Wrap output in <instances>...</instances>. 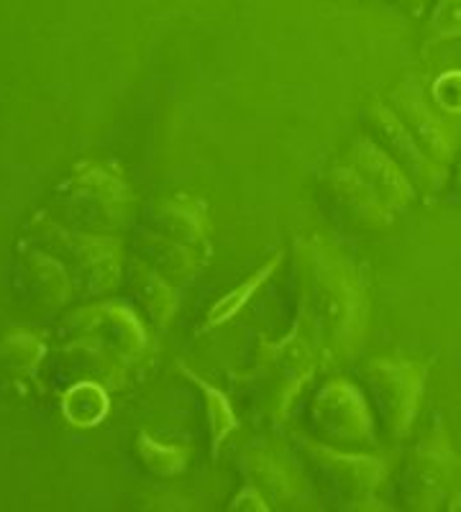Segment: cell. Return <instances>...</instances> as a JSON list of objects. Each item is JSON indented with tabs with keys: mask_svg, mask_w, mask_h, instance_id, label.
Masks as SVG:
<instances>
[{
	"mask_svg": "<svg viewBox=\"0 0 461 512\" xmlns=\"http://www.w3.org/2000/svg\"><path fill=\"white\" fill-rule=\"evenodd\" d=\"M177 369H180V372L190 379V384H195V390L200 392L205 425H208V438H211V456L213 459H218V451H221L223 441H226L236 428H239V418H236L228 397L223 395L218 387L205 382L203 377H198V374H195L193 369H187L185 364H177Z\"/></svg>",
	"mask_w": 461,
	"mask_h": 512,
	"instance_id": "cell-16",
	"label": "cell"
},
{
	"mask_svg": "<svg viewBox=\"0 0 461 512\" xmlns=\"http://www.w3.org/2000/svg\"><path fill=\"white\" fill-rule=\"evenodd\" d=\"M318 367V351L298 326H292L280 341L259 338L257 359L249 372L241 374L236 390L249 402L251 415L259 423H282L298 400L305 384Z\"/></svg>",
	"mask_w": 461,
	"mask_h": 512,
	"instance_id": "cell-2",
	"label": "cell"
},
{
	"mask_svg": "<svg viewBox=\"0 0 461 512\" xmlns=\"http://www.w3.org/2000/svg\"><path fill=\"white\" fill-rule=\"evenodd\" d=\"M295 451L303 461L313 487L339 510H380L377 489L387 469L380 459L328 446L318 438H295Z\"/></svg>",
	"mask_w": 461,
	"mask_h": 512,
	"instance_id": "cell-3",
	"label": "cell"
},
{
	"mask_svg": "<svg viewBox=\"0 0 461 512\" xmlns=\"http://www.w3.org/2000/svg\"><path fill=\"white\" fill-rule=\"evenodd\" d=\"M282 262V254H275L272 259H269L267 264H262V267L257 269V272L251 274L249 280H244L241 285H236L234 290L226 292V295L218 300L216 305H213L211 310H208V315H205L203 326H200V331H213V328L223 326V323H228V320L234 318L236 313H239L241 308H244L246 303H249L251 297H254V292L259 290V287L264 285V282L275 274V269L280 267Z\"/></svg>",
	"mask_w": 461,
	"mask_h": 512,
	"instance_id": "cell-18",
	"label": "cell"
},
{
	"mask_svg": "<svg viewBox=\"0 0 461 512\" xmlns=\"http://www.w3.org/2000/svg\"><path fill=\"white\" fill-rule=\"evenodd\" d=\"M431 39H454L461 36V0H438L428 18Z\"/></svg>",
	"mask_w": 461,
	"mask_h": 512,
	"instance_id": "cell-21",
	"label": "cell"
},
{
	"mask_svg": "<svg viewBox=\"0 0 461 512\" xmlns=\"http://www.w3.org/2000/svg\"><path fill=\"white\" fill-rule=\"evenodd\" d=\"M310 436L336 448L374 446V410L356 384L328 379L308 405Z\"/></svg>",
	"mask_w": 461,
	"mask_h": 512,
	"instance_id": "cell-6",
	"label": "cell"
},
{
	"mask_svg": "<svg viewBox=\"0 0 461 512\" xmlns=\"http://www.w3.org/2000/svg\"><path fill=\"white\" fill-rule=\"evenodd\" d=\"M321 200L346 226L362 231H380L395 221V213L374 195L372 187L344 159L323 172Z\"/></svg>",
	"mask_w": 461,
	"mask_h": 512,
	"instance_id": "cell-9",
	"label": "cell"
},
{
	"mask_svg": "<svg viewBox=\"0 0 461 512\" xmlns=\"http://www.w3.org/2000/svg\"><path fill=\"white\" fill-rule=\"evenodd\" d=\"M131 290H134L141 310H144L146 318L152 320L154 326H170L177 310V297L172 285L164 280L162 274L154 272L149 264L134 262L131 264Z\"/></svg>",
	"mask_w": 461,
	"mask_h": 512,
	"instance_id": "cell-15",
	"label": "cell"
},
{
	"mask_svg": "<svg viewBox=\"0 0 461 512\" xmlns=\"http://www.w3.org/2000/svg\"><path fill=\"white\" fill-rule=\"evenodd\" d=\"M136 249L144 256V264H149L154 272L162 274L170 285H187V282H193V277L203 269L205 262L203 254H198L190 246L167 239V236L152 231V228L141 233V239L136 241Z\"/></svg>",
	"mask_w": 461,
	"mask_h": 512,
	"instance_id": "cell-14",
	"label": "cell"
},
{
	"mask_svg": "<svg viewBox=\"0 0 461 512\" xmlns=\"http://www.w3.org/2000/svg\"><path fill=\"white\" fill-rule=\"evenodd\" d=\"M362 123L367 128L369 139L377 141L405 169V175L410 177L415 190L436 192L441 187L446 177V167L436 164L423 152L392 108H385L382 103L367 105L362 111Z\"/></svg>",
	"mask_w": 461,
	"mask_h": 512,
	"instance_id": "cell-8",
	"label": "cell"
},
{
	"mask_svg": "<svg viewBox=\"0 0 461 512\" xmlns=\"http://www.w3.org/2000/svg\"><path fill=\"white\" fill-rule=\"evenodd\" d=\"M149 228L167 239L185 244L203 254L211 256V241H208V218L200 200L190 198L187 192H175L154 205V213L149 216Z\"/></svg>",
	"mask_w": 461,
	"mask_h": 512,
	"instance_id": "cell-12",
	"label": "cell"
},
{
	"mask_svg": "<svg viewBox=\"0 0 461 512\" xmlns=\"http://www.w3.org/2000/svg\"><path fill=\"white\" fill-rule=\"evenodd\" d=\"M298 285L295 326L326 361L349 359L367 328V292L344 254L321 239H298L292 249Z\"/></svg>",
	"mask_w": 461,
	"mask_h": 512,
	"instance_id": "cell-1",
	"label": "cell"
},
{
	"mask_svg": "<svg viewBox=\"0 0 461 512\" xmlns=\"http://www.w3.org/2000/svg\"><path fill=\"white\" fill-rule=\"evenodd\" d=\"M44 356V346L29 333H13L0 344V369H6L11 377H26L36 369Z\"/></svg>",
	"mask_w": 461,
	"mask_h": 512,
	"instance_id": "cell-20",
	"label": "cell"
},
{
	"mask_svg": "<svg viewBox=\"0 0 461 512\" xmlns=\"http://www.w3.org/2000/svg\"><path fill=\"white\" fill-rule=\"evenodd\" d=\"M136 456H139L146 472H152L154 477L170 479L185 469L190 454H187V448L159 443L146 431H139V436H136Z\"/></svg>",
	"mask_w": 461,
	"mask_h": 512,
	"instance_id": "cell-19",
	"label": "cell"
},
{
	"mask_svg": "<svg viewBox=\"0 0 461 512\" xmlns=\"http://www.w3.org/2000/svg\"><path fill=\"white\" fill-rule=\"evenodd\" d=\"M21 277L29 285V292L41 305H62L70 297L72 285L65 267L47 254H29L21 264Z\"/></svg>",
	"mask_w": 461,
	"mask_h": 512,
	"instance_id": "cell-17",
	"label": "cell"
},
{
	"mask_svg": "<svg viewBox=\"0 0 461 512\" xmlns=\"http://www.w3.org/2000/svg\"><path fill=\"white\" fill-rule=\"evenodd\" d=\"M239 472L246 484L257 487L275 507H300V484L272 451L262 446L246 448L239 456ZM269 505V507H272Z\"/></svg>",
	"mask_w": 461,
	"mask_h": 512,
	"instance_id": "cell-13",
	"label": "cell"
},
{
	"mask_svg": "<svg viewBox=\"0 0 461 512\" xmlns=\"http://www.w3.org/2000/svg\"><path fill=\"white\" fill-rule=\"evenodd\" d=\"M390 108L397 113V118L405 123L413 139L418 141L423 152L441 167H449L451 154H454V141H451L446 126L431 113L426 100L421 98L418 88L413 82H403L400 88L392 93Z\"/></svg>",
	"mask_w": 461,
	"mask_h": 512,
	"instance_id": "cell-11",
	"label": "cell"
},
{
	"mask_svg": "<svg viewBox=\"0 0 461 512\" xmlns=\"http://www.w3.org/2000/svg\"><path fill=\"white\" fill-rule=\"evenodd\" d=\"M228 510H254V512H262V510H269V502L264 500V495L259 492L257 487H251V484H244L241 487L239 495L234 497V502L228 505Z\"/></svg>",
	"mask_w": 461,
	"mask_h": 512,
	"instance_id": "cell-23",
	"label": "cell"
},
{
	"mask_svg": "<svg viewBox=\"0 0 461 512\" xmlns=\"http://www.w3.org/2000/svg\"><path fill=\"white\" fill-rule=\"evenodd\" d=\"M431 95L438 111L461 113V70H449L438 75L431 85Z\"/></svg>",
	"mask_w": 461,
	"mask_h": 512,
	"instance_id": "cell-22",
	"label": "cell"
},
{
	"mask_svg": "<svg viewBox=\"0 0 461 512\" xmlns=\"http://www.w3.org/2000/svg\"><path fill=\"white\" fill-rule=\"evenodd\" d=\"M344 162L359 172L364 182L372 187V192L392 213H403L415 200V185L405 175V169L382 149L377 141L367 134L356 136L344 154Z\"/></svg>",
	"mask_w": 461,
	"mask_h": 512,
	"instance_id": "cell-10",
	"label": "cell"
},
{
	"mask_svg": "<svg viewBox=\"0 0 461 512\" xmlns=\"http://www.w3.org/2000/svg\"><path fill=\"white\" fill-rule=\"evenodd\" d=\"M397 500L415 512L461 507V454L438 425L408 448L397 479Z\"/></svg>",
	"mask_w": 461,
	"mask_h": 512,
	"instance_id": "cell-4",
	"label": "cell"
},
{
	"mask_svg": "<svg viewBox=\"0 0 461 512\" xmlns=\"http://www.w3.org/2000/svg\"><path fill=\"white\" fill-rule=\"evenodd\" d=\"M65 200L77 221L95 233H116L134 218V198L126 182L103 167H85L70 180Z\"/></svg>",
	"mask_w": 461,
	"mask_h": 512,
	"instance_id": "cell-7",
	"label": "cell"
},
{
	"mask_svg": "<svg viewBox=\"0 0 461 512\" xmlns=\"http://www.w3.org/2000/svg\"><path fill=\"white\" fill-rule=\"evenodd\" d=\"M426 367L410 359H369L362 367L364 390L374 415L382 420L392 441H403L413 431L426 390Z\"/></svg>",
	"mask_w": 461,
	"mask_h": 512,
	"instance_id": "cell-5",
	"label": "cell"
},
{
	"mask_svg": "<svg viewBox=\"0 0 461 512\" xmlns=\"http://www.w3.org/2000/svg\"><path fill=\"white\" fill-rule=\"evenodd\" d=\"M456 190H459L461 195V162H459V169H456Z\"/></svg>",
	"mask_w": 461,
	"mask_h": 512,
	"instance_id": "cell-25",
	"label": "cell"
},
{
	"mask_svg": "<svg viewBox=\"0 0 461 512\" xmlns=\"http://www.w3.org/2000/svg\"><path fill=\"white\" fill-rule=\"evenodd\" d=\"M400 3H403V6H413V8H418L423 3V0H400Z\"/></svg>",
	"mask_w": 461,
	"mask_h": 512,
	"instance_id": "cell-24",
	"label": "cell"
}]
</instances>
